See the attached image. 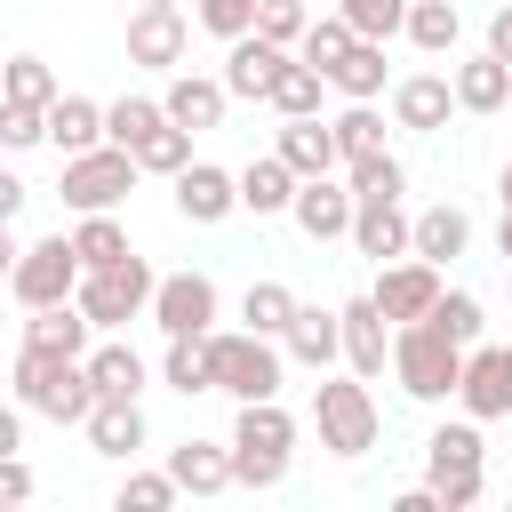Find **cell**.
I'll return each instance as SVG.
<instances>
[{"label": "cell", "mask_w": 512, "mask_h": 512, "mask_svg": "<svg viewBox=\"0 0 512 512\" xmlns=\"http://www.w3.org/2000/svg\"><path fill=\"white\" fill-rule=\"evenodd\" d=\"M160 376L192 400V392H216V368H208V336H168V360H160Z\"/></svg>", "instance_id": "d6a6232c"}, {"label": "cell", "mask_w": 512, "mask_h": 512, "mask_svg": "<svg viewBox=\"0 0 512 512\" xmlns=\"http://www.w3.org/2000/svg\"><path fill=\"white\" fill-rule=\"evenodd\" d=\"M64 88H56V72L40 64V56H8V104H56Z\"/></svg>", "instance_id": "b9f144b4"}, {"label": "cell", "mask_w": 512, "mask_h": 512, "mask_svg": "<svg viewBox=\"0 0 512 512\" xmlns=\"http://www.w3.org/2000/svg\"><path fill=\"white\" fill-rule=\"evenodd\" d=\"M208 368H216V392L232 400H280V336L208 328Z\"/></svg>", "instance_id": "3957f363"}, {"label": "cell", "mask_w": 512, "mask_h": 512, "mask_svg": "<svg viewBox=\"0 0 512 512\" xmlns=\"http://www.w3.org/2000/svg\"><path fill=\"white\" fill-rule=\"evenodd\" d=\"M464 240H472V216L464 208H424L416 216V256H432V264H448V256H464Z\"/></svg>", "instance_id": "f1b7e54d"}, {"label": "cell", "mask_w": 512, "mask_h": 512, "mask_svg": "<svg viewBox=\"0 0 512 512\" xmlns=\"http://www.w3.org/2000/svg\"><path fill=\"white\" fill-rule=\"evenodd\" d=\"M328 88H344L352 104H368V96L384 88V40H352V56L328 72Z\"/></svg>", "instance_id": "d590c367"}, {"label": "cell", "mask_w": 512, "mask_h": 512, "mask_svg": "<svg viewBox=\"0 0 512 512\" xmlns=\"http://www.w3.org/2000/svg\"><path fill=\"white\" fill-rule=\"evenodd\" d=\"M80 280H88V264H80V248H72L64 232L16 248V264H8V296H16L24 312H40V304H72Z\"/></svg>", "instance_id": "5b68a950"}, {"label": "cell", "mask_w": 512, "mask_h": 512, "mask_svg": "<svg viewBox=\"0 0 512 512\" xmlns=\"http://www.w3.org/2000/svg\"><path fill=\"white\" fill-rule=\"evenodd\" d=\"M0 496H8V504H24V496H32V472H24V456H0Z\"/></svg>", "instance_id": "c3c4849f"}, {"label": "cell", "mask_w": 512, "mask_h": 512, "mask_svg": "<svg viewBox=\"0 0 512 512\" xmlns=\"http://www.w3.org/2000/svg\"><path fill=\"white\" fill-rule=\"evenodd\" d=\"M496 248H504V256H512V208H504V224H496Z\"/></svg>", "instance_id": "f907efd6"}, {"label": "cell", "mask_w": 512, "mask_h": 512, "mask_svg": "<svg viewBox=\"0 0 512 512\" xmlns=\"http://www.w3.org/2000/svg\"><path fill=\"white\" fill-rule=\"evenodd\" d=\"M280 64H288V48H280V40H264V32L224 40V88H232V96H248V104H272Z\"/></svg>", "instance_id": "4fadbf2b"}, {"label": "cell", "mask_w": 512, "mask_h": 512, "mask_svg": "<svg viewBox=\"0 0 512 512\" xmlns=\"http://www.w3.org/2000/svg\"><path fill=\"white\" fill-rule=\"evenodd\" d=\"M184 48H192L184 8H136V16H128V64H144V72H176Z\"/></svg>", "instance_id": "8fae6325"}, {"label": "cell", "mask_w": 512, "mask_h": 512, "mask_svg": "<svg viewBox=\"0 0 512 512\" xmlns=\"http://www.w3.org/2000/svg\"><path fill=\"white\" fill-rule=\"evenodd\" d=\"M464 352L472 344H456L440 320H400L392 328V376H400L408 400H448L464 384Z\"/></svg>", "instance_id": "6da1fadb"}, {"label": "cell", "mask_w": 512, "mask_h": 512, "mask_svg": "<svg viewBox=\"0 0 512 512\" xmlns=\"http://www.w3.org/2000/svg\"><path fill=\"white\" fill-rule=\"evenodd\" d=\"M376 304L392 312V328H400V320H424V312L440 304V264L416 256V248L392 256V264H376Z\"/></svg>", "instance_id": "9c48e42d"}, {"label": "cell", "mask_w": 512, "mask_h": 512, "mask_svg": "<svg viewBox=\"0 0 512 512\" xmlns=\"http://www.w3.org/2000/svg\"><path fill=\"white\" fill-rule=\"evenodd\" d=\"M456 400H464V416H480V424L512 416V344H472V352H464Z\"/></svg>", "instance_id": "30bf717a"}, {"label": "cell", "mask_w": 512, "mask_h": 512, "mask_svg": "<svg viewBox=\"0 0 512 512\" xmlns=\"http://www.w3.org/2000/svg\"><path fill=\"white\" fill-rule=\"evenodd\" d=\"M192 136H200V128H184V120H160V128L136 144L144 176H184V168H192Z\"/></svg>", "instance_id": "4dcf8cb0"}, {"label": "cell", "mask_w": 512, "mask_h": 512, "mask_svg": "<svg viewBox=\"0 0 512 512\" xmlns=\"http://www.w3.org/2000/svg\"><path fill=\"white\" fill-rule=\"evenodd\" d=\"M88 376H96L104 400H136L144 392V360L128 344H88Z\"/></svg>", "instance_id": "f546056e"}, {"label": "cell", "mask_w": 512, "mask_h": 512, "mask_svg": "<svg viewBox=\"0 0 512 512\" xmlns=\"http://www.w3.org/2000/svg\"><path fill=\"white\" fill-rule=\"evenodd\" d=\"M176 496H184V480H176V472H128L112 504H120V512H168Z\"/></svg>", "instance_id": "f35d334b"}, {"label": "cell", "mask_w": 512, "mask_h": 512, "mask_svg": "<svg viewBox=\"0 0 512 512\" xmlns=\"http://www.w3.org/2000/svg\"><path fill=\"white\" fill-rule=\"evenodd\" d=\"M424 472H432V488H440V512H472V504H480V488H488L480 416H464V424H440V432L424 440Z\"/></svg>", "instance_id": "277c9868"}, {"label": "cell", "mask_w": 512, "mask_h": 512, "mask_svg": "<svg viewBox=\"0 0 512 512\" xmlns=\"http://www.w3.org/2000/svg\"><path fill=\"white\" fill-rule=\"evenodd\" d=\"M320 88H328V72L304 64V56H288L280 80H272V112H280V120H312V112H320Z\"/></svg>", "instance_id": "83f0119b"}, {"label": "cell", "mask_w": 512, "mask_h": 512, "mask_svg": "<svg viewBox=\"0 0 512 512\" xmlns=\"http://www.w3.org/2000/svg\"><path fill=\"white\" fill-rule=\"evenodd\" d=\"M312 240H352V216H360V192L336 184V176H304L296 184V208H288Z\"/></svg>", "instance_id": "5bb4252c"}, {"label": "cell", "mask_w": 512, "mask_h": 512, "mask_svg": "<svg viewBox=\"0 0 512 512\" xmlns=\"http://www.w3.org/2000/svg\"><path fill=\"white\" fill-rule=\"evenodd\" d=\"M136 176H144V160L128 152V144H96V152H72L64 160V208L72 216H96V208H120L128 192H136Z\"/></svg>", "instance_id": "8992f818"}, {"label": "cell", "mask_w": 512, "mask_h": 512, "mask_svg": "<svg viewBox=\"0 0 512 512\" xmlns=\"http://www.w3.org/2000/svg\"><path fill=\"white\" fill-rule=\"evenodd\" d=\"M48 144H56L64 160L112 144V104H96V96H56V104H48Z\"/></svg>", "instance_id": "e0dca14e"}, {"label": "cell", "mask_w": 512, "mask_h": 512, "mask_svg": "<svg viewBox=\"0 0 512 512\" xmlns=\"http://www.w3.org/2000/svg\"><path fill=\"white\" fill-rule=\"evenodd\" d=\"M152 320L168 336H208L216 328V280L208 272H168L160 296H152Z\"/></svg>", "instance_id": "7c38bea8"}, {"label": "cell", "mask_w": 512, "mask_h": 512, "mask_svg": "<svg viewBox=\"0 0 512 512\" xmlns=\"http://www.w3.org/2000/svg\"><path fill=\"white\" fill-rule=\"evenodd\" d=\"M136 8H184V0H136Z\"/></svg>", "instance_id": "f5cc1de1"}, {"label": "cell", "mask_w": 512, "mask_h": 512, "mask_svg": "<svg viewBox=\"0 0 512 512\" xmlns=\"http://www.w3.org/2000/svg\"><path fill=\"white\" fill-rule=\"evenodd\" d=\"M496 192H504V208H512V160H504V176H496Z\"/></svg>", "instance_id": "816d5d0a"}, {"label": "cell", "mask_w": 512, "mask_h": 512, "mask_svg": "<svg viewBox=\"0 0 512 512\" xmlns=\"http://www.w3.org/2000/svg\"><path fill=\"white\" fill-rule=\"evenodd\" d=\"M88 336H96V320L80 312V296H72V304H40V312L24 320V344H48V352H72V360H88Z\"/></svg>", "instance_id": "d4e9b609"}, {"label": "cell", "mask_w": 512, "mask_h": 512, "mask_svg": "<svg viewBox=\"0 0 512 512\" xmlns=\"http://www.w3.org/2000/svg\"><path fill=\"white\" fill-rule=\"evenodd\" d=\"M160 120H168V104H160V96H120V104H112V144H128V152H136Z\"/></svg>", "instance_id": "60d3db41"}, {"label": "cell", "mask_w": 512, "mask_h": 512, "mask_svg": "<svg viewBox=\"0 0 512 512\" xmlns=\"http://www.w3.org/2000/svg\"><path fill=\"white\" fill-rule=\"evenodd\" d=\"M152 296H160V280H152L144 256H120V264H104V272L80 280V312H88L96 328H120V320L152 312Z\"/></svg>", "instance_id": "ba28073f"}, {"label": "cell", "mask_w": 512, "mask_h": 512, "mask_svg": "<svg viewBox=\"0 0 512 512\" xmlns=\"http://www.w3.org/2000/svg\"><path fill=\"white\" fill-rule=\"evenodd\" d=\"M336 152H344V168H352V160H376V152H384V120H376L368 104H344V112H336Z\"/></svg>", "instance_id": "74e56055"}, {"label": "cell", "mask_w": 512, "mask_h": 512, "mask_svg": "<svg viewBox=\"0 0 512 512\" xmlns=\"http://www.w3.org/2000/svg\"><path fill=\"white\" fill-rule=\"evenodd\" d=\"M192 24L216 40H240V32H256V0H192Z\"/></svg>", "instance_id": "f6af8a7d"}, {"label": "cell", "mask_w": 512, "mask_h": 512, "mask_svg": "<svg viewBox=\"0 0 512 512\" xmlns=\"http://www.w3.org/2000/svg\"><path fill=\"white\" fill-rule=\"evenodd\" d=\"M448 80H456V104H464V112H512V64H504L496 48L464 56Z\"/></svg>", "instance_id": "44dd1931"}, {"label": "cell", "mask_w": 512, "mask_h": 512, "mask_svg": "<svg viewBox=\"0 0 512 512\" xmlns=\"http://www.w3.org/2000/svg\"><path fill=\"white\" fill-rule=\"evenodd\" d=\"M288 448H296V416L280 400H240V424H232L240 488H280L288 480Z\"/></svg>", "instance_id": "7a4b0ae2"}, {"label": "cell", "mask_w": 512, "mask_h": 512, "mask_svg": "<svg viewBox=\"0 0 512 512\" xmlns=\"http://www.w3.org/2000/svg\"><path fill=\"white\" fill-rule=\"evenodd\" d=\"M80 432H88L96 456H136V448H144V408H136V400H96V416H88Z\"/></svg>", "instance_id": "4316f807"}, {"label": "cell", "mask_w": 512, "mask_h": 512, "mask_svg": "<svg viewBox=\"0 0 512 512\" xmlns=\"http://www.w3.org/2000/svg\"><path fill=\"white\" fill-rule=\"evenodd\" d=\"M256 32L280 40V48H296L312 32V16H304V0H256Z\"/></svg>", "instance_id": "7dc6e473"}, {"label": "cell", "mask_w": 512, "mask_h": 512, "mask_svg": "<svg viewBox=\"0 0 512 512\" xmlns=\"http://www.w3.org/2000/svg\"><path fill=\"white\" fill-rule=\"evenodd\" d=\"M312 424H320V448H336V456H368L376 432H384V416H376V400H368V376H352V384H320V392H312Z\"/></svg>", "instance_id": "52a82bcc"}, {"label": "cell", "mask_w": 512, "mask_h": 512, "mask_svg": "<svg viewBox=\"0 0 512 512\" xmlns=\"http://www.w3.org/2000/svg\"><path fill=\"white\" fill-rule=\"evenodd\" d=\"M360 200H400L408 192V176H400V160L392 152H376V160H352V176H344Z\"/></svg>", "instance_id": "7bdbcfd3"}, {"label": "cell", "mask_w": 512, "mask_h": 512, "mask_svg": "<svg viewBox=\"0 0 512 512\" xmlns=\"http://www.w3.org/2000/svg\"><path fill=\"white\" fill-rule=\"evenodd\" d=\"M344 360H352V376H384V360H392V312L376 304V288L344 304Z\"/></svg>", "instance_id": "9a60e30c"}, {"label": "cell", "mask_w": 512, "mask_h": 512, "mask_svg": "<svg viewBox=\"0 0 512 512\" xmlns=\"http://www.w3.org/2000/svg\"><path fill=\"white\" fill-rule=\"evenodd\" d=\"M456 32H464L456 0H416V8H408V40H416L424 56H448V48H456Z\"/></svg>", "instance_id": "836d02e7"}, {"label": "cell", "mask_w": 512, "mask_h": 512, "mask_svg": "<svg viewBox=\"0 0 512 512\" xmlns=\"http://www.w3.org/2000/svg\"><path fill=\"white\" fill-rule=\"evenodd\" d=\"M288 360H304V368H328L336 352H344V304L336 312H320V304H296V320H288Z\"/></svg>", "instance_id": "7402d4cb"}, {"label": "cell", "mask_w": 512, "mask_h": 512, "mask_svg": "<svg viewBox=\"0 0 512 512\" xmlns=\"http://www.w3.org/2000/svg\"><path fill=\"white\" fill-rule=\"evenodd\" d=\"M336 8L352 16L360 40H392V32H408V8H416V0H336Z\"/></svg>", "instance_id": "ab89813d"}, {"label": "cell", "mask_w": 512, "mask_h": 512, "mask_svg": "<svg viewBox=\"0 0 512 512\" xmlns=\"http://www.w3.org/2000/svg\"><path fill=\"white\" fill-rule=\"evenodd\" d=\"M352 248H360L368 264H392V256L416 248V216H400V200H360V216H352Z\"/></svg>", "instance_id": "ac0fdd59"}, {"label": "cell", "mask_w": 512, "mask_h": 512, "mask_svg": "<svg viewBox=\"0 0 512 512\" xmlns=\"http://www.w3.org/2000/svg\"><path fill=\"white\" fill-rule=\"evenodd\" d=\"M240 320H248L256 336H288V320H296V296H288L280 280H256V288L240 296Z\"/></svg>", "instance_id": "8d00e7d4"}, {"label": "cell", "mask_w": 512, "mask_h": 512, "mask_svg": "<svg viewBox=\"0 0 512 512\" xmlns=\"http://www.w3.org/2000/svg\"><path fill=\"white\" fill-rule=\"evenodd\" d=\"M424 320H440L456 344H480V328H488V320H480V296H464V288H440V304H432Z\"/></svg>", "instance_id": "ee69618b"}, {"label": "cell", "mask_w": 512, "mask_h": 512, "mask_svg": "<svg viewBox=\"0 0 512 512\" xmlns=\"http://www.w3.org/2000/svg\"><path fill=\"white\" fill-rule=\"evenodd\" d=\"M160 104H168V120H184V128H216L224 104H232V88H224V80H200V72H176Z\"/></svg>", "instance_id": "484cf974"}, {"label": "cell", "mask_w": 512, "mask_h": 512, "mask_svg": "<svg viewBox=\"0 0 512 512\" xmlns=\"http://www.w3.org/2000/svg\"><path fill=\"white\" fill-rule=\"evenodd\" d=\"M448 112H464V104H456V80H440V72H408V80L392 88V120L416 128V136L448 128Z\"/></svg>", "instance_id": "2e32d148"}, {"label": "cell", "mask_w": 512, "mask_h": 512, "mask_svg": "<svg viewBox=\"0 0 512 512\" xmlns=\"http://www.w3.org/2000/svg\"><path fill=\"white\" fill-rule=\"evenodd\" d=\"M296 184H304V176H296L280 152H264V160L240 168V208H256V216H288V208H296Z\"/></svg>", "instance_id": "cb8c5ba5"}, {"label": "cell", "mask_w": 512, "mask_h": 512, "mask_svg": "<svg viewBox=\"0 0 512 512\" xmlns=\"http://www.w3.org/2000/svg\"><path fill=\"white\" fill-rule=\"evenodd\" d=\"M168 472L184 480V496H224V488L240 480L232 448H216V440H184V448H168Z\"/></svg>", "instance_id": "603a6c76"}, {"label": "cell", "mask_w": 512, "mask_h": 512, "mask_svg": "<svg viewBox=\"0 0 512 512\" xmlns=\"http://www.w3.org/2000/svg\"><path fill=\"white\" fill-rule=\"evenodd\" d=\"M488 48H496V56H504V64H512V0H504V8H496V16H488Z\"/></svg>", "instance_id": "681fc988"}, {"label": "cell", "mask_w": 512, "mask_h": 512, "mask_svg": "<svg viewBox=\"0 0 512 512\" xmlns=\"http://www.w3.org/2000/svg\"><path fill=\"white\" fill-rule=\"evenodd\" d=\"M240 208V176H224V168H208V160H192L184 176H176V216H192V224H224Z\"/></svg>", "instance_id": "d6986e66"}, {"label": "cell", "mask_w": 512, "mask_h": 512, "mask_svg": "<svg viewBox=\"0 0 512 512\" xmlns=\"http://www.w3.org/2000/svg\"><path fill=\"white\" fill-rule=\"evenodd\" d=\"M296 176H328V168H344V152H336V120H280V144H272Z\"/></svg>", "instance_id": "ffe728a7"}, {"label": "cell", "mask_w": 512, "mask_h": 512, "mask_svg": "<svg viewBox=\"0 0 512 512\" xmlns=\"http://www.w3.org/2000/svg\"><path fill=\"white\" fill-rule=\"evenodd\" d=\"M72 248H80V264H88V272H104V264H120V256H136L112 208H96V216H80V232H72Z\"/></svg>", "instance_id": "1f68e13d"}, {"label": "cell", "mask_w": 512, "mask_h": 512, "mask_svg": "<svg viewBox=\"0 0 512 512\" xmlns=\"http://www.w3.org/2000/svg\"><path fill=\"white\" fill-rule=\"evenodd\" d=\"M0 144H8V152L48 144V104H0Z\"/></svg>", "instance_id": "bcb514c9"}, {"label": "cell", "mask_w": 512, "mask_h": 512, "mask_svg": "<svg viewBox=\"0 0 512 512\" xmlns=\"http://www.w3.org/2000/svg\"><path fill=\"white\" fill-rule=\"evenodd\" d=\"M352 40H360V32H352V16L336 8V16H312V32L296 40V56H304V64H320V72H336V64L352 56Z\"/></svg>", "instance_id": "e575fe53"}]
</instances>
